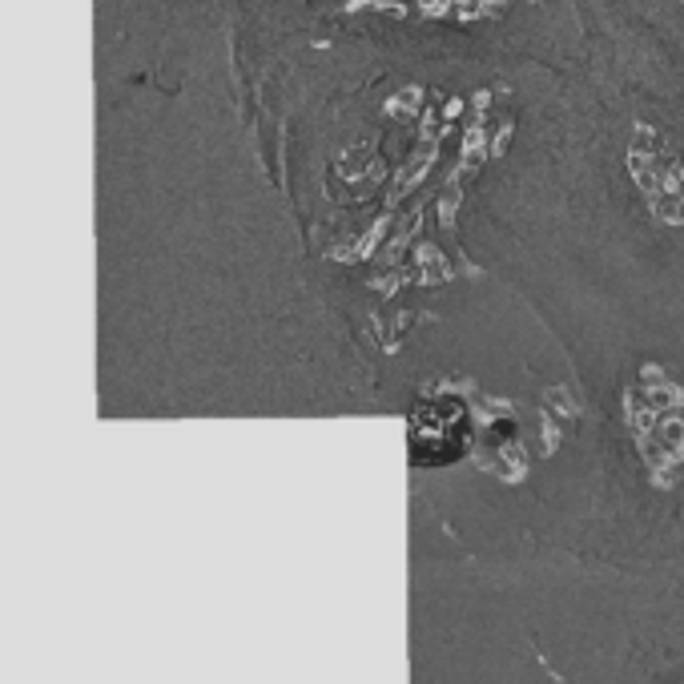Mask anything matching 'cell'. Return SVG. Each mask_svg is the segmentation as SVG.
Masks as SVG:
<instances>
[{
    "mask_svg": "<svg viewBox=\"0 0 684 684\" xmlns=\"http://www.w3.org/2000/svg\"><path fill=\"white\" fill-rule=\"evenodd\" d=\"M410 459L418 467H443L463 459L471 447V410L455 394H435V399L415 402L407 418Z\"/></svg>",
    "mask_w": 684,
    "mask_h": 684,
    "instance_id": "1",
    "label": "cell"
}]
</instances>
